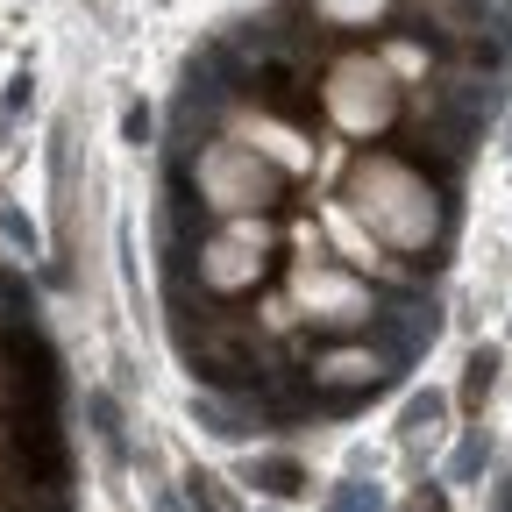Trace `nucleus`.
<instances>
[{
  "label": "nucleus",
  "instance_id": "1",
  "mask_svg": "<svg viewBox=\"0 0 512 512\" xmlns=\"http://www.w3.org/2000/svg\"><path fill=\"white\" fill-rule=\"evenodd\" d=\"M349 200L363 207V221L384 242H399V249H420L434 235V192L413 178L406 157H363L349 171Z\"/></svg>",
  "mask_w": 512,
  "mask_h": 512
},
{
  "label": "nucleus",
  "instance_id": "2",
  "mask_svg": "<svg viewBox=\"0 0 512 512\" xmlns=\"http://www.w3.org/2000/svg\"><path fill=\"white\" fill-rule=\"evenodd\" d=\"M328 114L342 128H356V136H370V128H384L399 114V93H392V72L370 57H342L328 72Z\"/></svg>",
  "mask_w": 512,
  "mask_h": 512
},
{
  "label": "nucleus",
  "instance_id": "3",
  "mask_svg": "<svg viewBox=\"0 0 512 512\" xmlns=\"http://www.w3.org/2000/svg\"><path fill=\"white\" fill-rule=\"evenodd\" d=\"M200 192L214 207H264V200H278V171H264V157H249V150H235V143H214L207 150V164H200Z\"/></svg>",
  "mask_w": 512,
  "mask_h": 512
},
{
  "label": "nucleus",
  "instance_id": "4",
  "mask_svg": "<svg viewBox=\"0 0 512 512\" xmlns=\"http://www.w3.org/2000/svg\"><path fill=\"white\" fill-rule=\"evenodd\" d=\"M313 384H363V392H377V384H384V363H377V349H335L328 363L313 370Z\"/></svg>",
  "mask_w": 512,
  "mask_h": 512
},
{
  "label": "nucleus",
  "instance_id": "5",
  "mask_svg": "<svg viewBox=\"0 0 512 512\" xmlns=\"http://www.w3.org/2000/svg\"><path fill=\"white\" fill-rule=\"evenodd\" d=\"M249 484L264 491V498H306V491H313V477H306L292 456H271V463H256V470H249Z\"/></svg>",
  "mask_w": 512,
  "mask_h": 512
},
{
  "label": "nucleus",
  "instance_id": "6",
  "mask_svg": "<svg viewBox=\"0 0 512 512\" xmlns=\"http://www.w3.org/2000/svg\"><path fill=\"white\" fill-rule=\"evenodd\" d=\"M491 384H498V349H470V363H463V406H484Z\"/></svg>",
  "mask_w": 512,
  "mask_h": 512
},
{
  "label": "nucleus",
  "instance_id": "7",
  "mask_svg": "<svg viewBox=\"0 0 512 512\" xmlns=\"http://www.w3.org/2000/svg\"><path fill=\"white\" fill-rule=\"evenodd\" d=\"M441 413H448V399H441V392H413V399H406V413H399V434L413 441V434L441 427Z\"/></svg>",
  "mask_w": 512,
  "mask_h": 512
},
{
  "label": "nucleus",
  "instance_id": "8",
  "mask_svg": "<svg viewBox=\"0 0 512 512\" xmlns=\"http://www.w3.org/2000/svg\"><path fill=\"white\" fill-rule=\"evenodd\" d=\"M86 413H93L100 448H107V456H121V413H114V399H107V392H93V399H86Z\"/></svg>",
  "mask_w": 512,
  "mask_h": 512
},
{
  "label": "nucleus",
  "instance_id": "9",
  "mask_svg": "<svg viewBox=\"0 0 512 512\" xmlns=\"http://www.w3.org/2000/svg\"><path fill=\"white\" fill-rule=\"evenodd\" d=\"M36 299H29V278L22 271H0V320H29Z\"/></svg>",
  "mask_w": 512,
  "mask_h": 512
},
{
  "label": "nucleus",
  "instance_id": "10",
  "mask_svg": "<svg viewBox=\"0 0 512 512\" xmlns=\"http://www.w3.org/2000/svg\"><path fill=\"white\" fill-rule=\"evenodd\" d=\"M328 512H384V498H377V484H342Z\"/></svg>",
  "mask_w": 512,
  "mask_h": 512
},
{
  "label": "nucleus",
  "instance_id": "11",
  "mask_svg": "<svg viewBox=\"0 0 512 512\" xmlns=\"http://www.w3.org/2000/svg\"><path fill=\"white\" fill-rule=\"evenodd\" d=\"M121 136L143 150V143H150V107H128V114H121Z\"/></svg>",
  "mask_w": 512,
  "mask_h": 512
},
{
  "label": "nucleus",
  "instance_id": "12",
  "mask_svg": "<svg viewBox=\"0 0 512 512\" xmlns=\"http://www.w3.org/2000/svg\"><path fill=\"white\" fill-rule=\"evenodd\" d=\"M477 463H484V441H463V456H456V477H477Z\"/></svg>",
  "mask_w": 512,
  "mask_h": 512
},
{
  "label": "nucleus",
  "instance_id": "13",
  "mask_svg": "<svg viewBox=\"0 0 512 512\" xmlns=\"http://www.w3.org/2000/svg\"><path fill=\"white\" fill-rule=\"evenodd\" d=\"M413 505H420V512H448V498H441L434 484H420V491H413Z\"/></svg>",
  "mask_w": 512,
  "mask_h": 512
},
{
  "label": "nucleus",
  "instance_id": "14",
  "mask_svg": "<svg viewBox=\"0 0 512 512\" xmlns=\"http://www.w3.org/2000/svg\"><path fill=\"white\" fill-rule=\"evenodd\" d=\"M406 512H420V505H406Z\"/></svg>",
  "mask_w": 512,
  "mask_h": 512
}]
</instances>
